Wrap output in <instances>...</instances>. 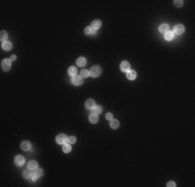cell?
<instances>
[{"label":"cell","instance_id":"277c9868","mask_svg":"<svg viewBox=\"0 0 195 187\" xmlns=\"http://www.w3.org/2000/svg\"><path fill=\"white\" fill-rule=\"evenodd\" d=\"M72 82L75 84V85H81L82 84V78H81V76H74L72 79Z\"/></svg>","mask_w":195,"mask_h":187},{"label":"cell","instance_id":"9c48e42d","mask_svg":"<svg viewBox=\"0 0 195 187\" xmlns=\"http://www.w3.org/2000/svg\"><path fill=\"white\" fill-rule=\"evenodd\" d=\"M101 21H99V20H95V21H92V23H91V28L92 29H95V30H97L99 29V28L101 27Z\"/></svg>","mask_w":195,"mask_h":187},{"label":"cell","instance_id":"484cf974","mask_svg":"<svg viewBox=\"0 0 195 187\" xmlns=\"http://www.w3.org/2000/svg\"><path fill=\"white\" fill-rule=\"evenodd\" d=\"M67 143L69 144H75L76 143V137H75V136H71V137H69L67 138Z\"/></svg>","mask_w":195,"mask_h":187},{"label":"cell","instance_id":"8fae6325","mask_svg":"<svg viewBox=\"0 0 195 187\" xmlns=\"http://www.w3.org/2000/svg\"><path fill=\"white\" fill-rule=\"evenodd\" d=\"M127 77L130 80H134L135 78H136V72L135 71H128L127 72Z\"/></svg>","mask_w":195,"mask_h":187},{"label":"cell","instance_id":"5b68a950","mask_svg":"<svg viewBox=\"0 0 195 187\" xmlns=\"http://www.w3.org/2000/svg\"><path fill=\"white\" fill-rule=\"evenodd\" d=\"M21 149L24 150V151H29L31 149V144L29 141H23L22 144H21Z\"/></svg>","mask_w":195,"mask_h":187},{"label":"cell","instance_id":"cb8c5ba5","mask_svg":"<svg viewBox=\"0 0 195 187\" xmlns=\"http://www.w3.org/2000/svg\"><path fill=\"white\" fill-rule=\"evenodd\" d=\"M76 73H77V69L75 67H71L69 69V74L70 75H75Z\"/></svg>","mask_w":195,"mask_h":187},{"label":"cell","instance_id":"d4e9b609","mask_svg":"<svg viewBox=\"0 0 195 187\" xmlns=\"http://www.w3.org/2000/svg\"><path fill=\"white\" fill-rule=\"evenodd\" d=\"M89 76V72L87 70H82L81 71V77H88Z\"/></svg>","mask_w":195,"mask_h":187},{"label":"cell","instance_id":"30bf717a","mask_svg":"<svg viewBox=\"0 0 195 187\" xmlns=\"http://www.w3.org/2000/svg\"><path fill=\"white\" fill-rule=\"evenodd\" d=\"M184 30H185V28H184L183 25H176L174 27V33H176V35H181V33H183Z\"/></svg>","mask_w":195,"mask_h":187},{"label":"cell","instance_id":"e0dca14e","mask_svg":"<svg viewBox=\"0 0 195 187\" xmlns=\"http://www.w3.org/2000/svg\"><path fill=\"white\" fill-rule=\"evenodd\" d=\"M23 176H24V178H26V179H29V178H31L32 177V173H31V170L29 168V170H26L24 173H23Z\"/></svg>","mask_w":195,"mask_h":187},{"label":"cell","instance_id":"8992f818","mask_svg":"<svg viewBox=\"0 0 195 187\" xmlns=\"http://www.w3.org/2000/svg\"><path fill=\"white\" fill-rule=\"evenodd\" d=\"M24 158H23V156H21V155H18L17 157L15 158V162H16V164L17 165H22V164H24Z\"/></svg>","mask_w":195,"mask_h":187},{"label":"cell","instance_id":"1f68e13d","mask_svg":"<svg viewBox=\"0 0 195 187\" xmlns=\"http://www.w3.org/2000/svg\"><path fill=\"white\" fill-rule=\"evenodd\" d=\"M16 58H17V57H16L15 55H12V56L10 57V59H12V60H16Z\"/></svg>","mask_w":195,"mask_h":187},{"label":"cell","instance_id":"ba28073f","mask_svg":"<svg viewBox=\"0 0 195 187\" xmlns=\"http://www.w3.org/2000/svg\"><path fill=\"white\" fill-rule=\"evenodd\" d=\"M85 106H86L87 109H92L95 107V101L91 99H88L86 102H85Z\"/></svg>","mask_w":195,"mask_h":187},{"label":"cell","instance_id":"52a82bcc","mask_svg":"<svg viewBox=\"0 0 195 187\" xmlns=\"http://www.w3.org/2000/svg\"><path fill=\"white\" fill-rule=\"evenodd\" d=\"M130 69V65L128 61H123L120 64V70L123 71V72H128Z\"/></svg>","mask_w":195,"mask_h":187},{"label":"cell","instance_id":"4dcf8cb0","mask_svg":"<svg viewBox=\"0 0 195 187\" xmlns=\"http://www.w3.org/2000/svg\"><path fill=\"white\" fill-rule=\"evenodd\" d=\"M36 179H37V176H35V175H33L32 176V181H35Z\"/></svg>","mask_w":195,"mask_h":187},{"label":"cell","instance_id":"2e32d148","mask_svg":"<svg viewBox=\"0 0 195 187\" xmlns=\"http://www.w3.org/2000/svg\"><path fill=\"white\" fill-rule=\"evenodd\" d=\"M85 64H86V60H85L84 57H79V58L77 59V65H80V67L85 65Z\"/></svg>","mask_w":195,"mask_h":187},{"label":"cell","instance_id":"83f0119b","mask_svg":"<svg viewBox=\"0 0 195 187\" xmlns=\"http://www.w3.org/2000/svg\"><path fill=\"white\" fill-rule=\"evenodd\" d=\"M41 174H43V172H41V168H35V172H34V175H35V176H37V177H41Z\"/></svg>","mask_w":195,"mask_h":187},{"label":"cell","instance_id":"6da1fadb","mask_svg":"<svg viewBox=\"0 0 195 187\" xmlns=\"http://www.w3.org/2000/svg\"><path fill=\"white\" fill-rule=\"evenodd\" d=\"M90 76H92V77H98L99 75L101 74V68L98 67V65H95V67H92L91 70H90Z\"/></svg>","mask_w":195,"mask_h":187},{"label":"cell","instance_id":"ffe728a7","mask_svg":"<svg viewBox=\"0 0 195 187\" xmlns=\"http://www.w3.org/2000/svg\"><path fill=\"white\" fill-rule=\"evenodd\" d=\"M92 113H95V114H99V113L102 112V107L101 106H95L92 108Z\"/></svg>","mask_w":195,"mask_h":187},{"label":"cell","instance_id":"ac0fdd59","mask_svg":"<svg viewBox=\"0 0 195 187\" xmlns=\"http://www.w3.org/2000/svg\"><path fill=\"white\" fill-rule=\"evenodd\" d=\"M118 126H119L118 121H116V120H111V122H110V127H111V128L116 129V128H118Z\"/></svg>","mask_w":195,"mask_h":187},{"label":"cell","instance_id":"7c38bea8","mask_svg":"<svg viewBox=\"0 0 195 187\" xmlns=\"http://www.w3.org/2000/svg\"><path fill=\"white\" fill-rule=\"evenodd\" d=\"M98 121H99L98 114H95V113H92V114L89 115V122H90V123L95 124V123H98Z\"/></svg>","mask_w":195,"mask_h":187},{"label":"cell","instance_id":"f1b7e54d","mask_svg":"<svg viewBox=\"0 0 195 187\" xmlns=\"http://www.w3.org/2000/svg\"><path fill=\"white\" fill-rule=\"evenodd\" d=\"M106 120H109V121L112 120V114H111V113H107V114H106Z\"/></svg>","mask_w":195,"mask_h":187},{"label":"cell","instance_id":"4fadbf2b","mask_svg":"<svg viewBox=\"0 0 195 187\" xmlns=\"http://www.w3.org/2000/svg\"><path fill=\"white\" fill-rule=\"evenodd\" d=\"M168 29H169V26H168L167 24H162L159 27V30L161 31L162 33H166L168 31Z\"/></svg>","mask_w":195,"mask_h":187},{"label":"cell","instance_id":"4316f807","mask_svg":"<svg viewBox=\"0 0 195 187\" xmlns=\"http://www.w3.org/2000/svg\"><path fill=\"white\" fill-rule=\"evenodd\" d=\"M183 3H184V1H182V0H175L174 1V5L176 7H181L183 5Z\"/></svg>","mask_w":195,"mask_h":187},{"label":"cell","instance_id":"603a6c76","mask_svg":"<svg viewBox=\"0 0 195 187\" xmlns=\"http://www.w3.org/2000/svg\"><path fill=\"white\" fill-rule=\"evenodd\" d=\"M62 151L64 153H69L71 151V146L70 144H63V147H62Z\"/></svg>","mask_w":195,"mask_h":187},{"label":"cell","instance_id":"44dd1931","mask_svg":"<svg viewBox=\"0 0 195 187\" xmlns=\"http://www.w3.org/2000/svg\"><path fill=\"white\" fill-rule=\"evenodd\" d=\"M0 35H1V42H2V43H4L5 39H6V38H7V33H6V31L2 30Z\"/></svg>","mask_w":195,"mask_h":187},{"label":"cell","instance_id":"d6986e66","mask_svg":"<svg viewBox=\"0 0 195 187\" xmlns=\"http://www.w3.org/2000/svg\"><path fill=\"white\" fill-rule=\"evenodd\" d=\"M37 167V163L36 161H30L28 163V168H30V170H35V168Z\"/></svg>","mask_w":195,"mask_h":187},{"label":"cell","instance_id":"5bb4252c","mask_svg":"<svg viewBox=\"0 0 195 187\" xmlns=\"http://www.w3.org/2000/svg\"><path fill=\"white\" fill-rule=\"evenodd\" d=\"M173 36H174V33L172 31H167L165 33V39H167V41H171L173 39Z\"/></svg>","mask_w":195,"mask_h":187},{"label":"cell","instance_id":"f546056e","mask_svg":"<svg viewBox=\"0 0 195 187\" xmlns=\"http://www.w3.org/2000/svg\"><path fill=\"white\" fill-rule=\"evenodd\" d=\"M167 186H168V187H171V186L174 187V186H175V183H174V182H168V183H167Z\"/></svg>","mask_w":195,"mask_h":187},{"label":"cell","instance_id":"7a4b0ae2","mask_svg":"<svg viewBox=\"0 0 195 187\" xmlns=\"http://www.w3.org/2000/svg\"><path fill=\"white\" fill-rule=\"evenodd\" d=\"M56 141H57V144H64L67 141V137L64 135V134H59V135L56 137Z\"/></svg>","mask_w":195,"mask_h":187},{"label":"cell","instance_id":"7402d4cb","mask_svg":"<svg viewBox=\"0 0 195 187\" xmlns=\"http://www.w3.org/2000/svg\"><path fill=\"white\" fill-rule=\"evenodd\" d=\"M84 32H85V35H90L91 33H95V31L92 30V28H91V27H86V28H85V30H84Z\"/></svg>","mask_w":195,"mask_h":187},{"label":"cell","instance_id":"3957f363","mask_svg":"<svg viewBox=\"0 0 195 187\" xmlns=\"http://www.w3.org/2000/svg\"><path fill=\"white\" fill-rule=\"evenodd\" d=\"M1 68L3 71H8L10 69V60L9 59H4L1 62Z\"/></svg>","mask_w":195,"mask_h":187},{"label":"cell","instance_id":"9a60e30c","mask_svg":"<svg viewBox=\"0 0 195 187\" xmlns=\"http://www.w3.org/2000/svg\"><path fill=\"white\" fill-rule=\"evenodd\" d=\"M12 47V43H9V42H4V43H2V48L4 50H10Z\"/></svg>","mask_w":195,"mask_h":187}]
</instances>
